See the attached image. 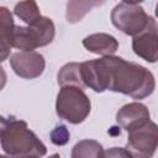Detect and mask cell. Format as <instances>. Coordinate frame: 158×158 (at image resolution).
Listing matches in <instances>:
<instances>
[{"instance_id":"1","label":"cell","mask_w":158,"mask_h":158,"mask_svg":"<svg viewBox=\"0 0 158 158\" xmlns=\"http://www.w3.org/2000/svg\"><path fill=\"white\" fill-rule=\"evenodd\" d=\"M102 58L107 67V90L128 95L136 100L144 99L154 91V77L147 68L114 54Z\"/></svg>"},{"instance_id":"2","label":"cell","mask_w":158,"mask_h":158,"mask_svg":"<svg viewBox=\"0 0 158 158\" xmlns=\"http://www.w3.org/2000/svg\"><path fill=\"white\" fill-rule=\"evenodd\" d=\"M0 144L7 156L14 157H43L47 153L46 146L27 123L12 116L0 115Z\"/></svg>"},{"instance_id":"3","label":"cell","mask_w":158,"mask_h":158,"mask_svg":"<svg viewBox=\"0 0 158 158\" xmlns=\"http://www.w3.org/2000/svg\"><path fill=\"white\" fill-rule=\"evenodd\" d=\"M91 102L83 89L74 85L60 86L56 100V112L59 118L78 125L90 114Z\"/></svg>"},{"instance_id":"4","label":"cell","mask_w":158,"mask_h":158,"mask_svg":"<svg viewBox=\"0 0 158 158\" xmlns=\"http://www.w3.org/2000/svg\"><path fill=\"white\" fill-rule=\"evenodd\" d=\"M56 35V27L51 19L42 16L32 26H15L12 47L21 51H33L49 44Z\"/></svg>"},{"instance_id":"5","label":"cell","mask_w":158,"mask_h":158,"mask_svg":"<svg viewBox=\"0 0 158 158\" xmlns=\"http://www.w3.org/2000/svg\"><path fill=\"white\" fill-rule=\"evenodd\" d=\"M152 19L153 16L147 15L143 7L126 2L116 5L111 11L112 25L125 35L132 37L142 32L149 25Z\"/></svg>"},{"instance_id":"6","label":"cell","mask_w":158,"mask_h":158,"mask_svg":"<svg viewBox=\"0 0 158 158\" xmlns=\"http://www.w3.org/2000/svg\"><path fill=\"white\" fill-rule=\"evenodd\" d=\"M157 125L148 121L139 128L128 132L126 149L131 157L149 158L157 149Z\"/></svg>"},{"instance_id":"7","label":"cell","mask_w":158,"mask_h":158,"mask_svg":"<svg viewBox=\"0 0 158 158\" xmlns=\"http://www.w3.org/2000/svg\"><path fill=\"white\" fill-rule=\"evenodd\" d=\"M10 65L16 75L23 79H35L44 72L46 62L42 54L35 51H21L11 54Z\"/></svg>"},{"instance_id":"8","label":"cell","mask_w":158,"mask_h":158,"mask_svg":"<svg viewBox=\"0 0 158 158\" xmlns=\"http://www.w3.org/2000/svg\"><path fill=\"white\" fill-rule=\"evenodd\" d=\"M133 52L149 63H156L158 59V36H157V22L154 17L149 25L138 35L133 36L132 40Z\"/></svg>"},{"instance_id":"9","label":"cell","mask_w":158,"mask_h":158,"mask_svg":"<svg viewBox=\"0 0 158 158\" xmlns=\"http://www.w3.org/2000/svg\"><path fill=\"white\" fill-rule=\"evenodd\" d=\"M80 74L86 88H90L96 93L107 90V67L104 58L80 63Z\"/></svg>"},{"instance_id":"10","label":"cell","mask_w":158,"mask_h":158,"mask_svg":"<svg viewBox=\"0 0 158 158\" xmlns=\"http://www.w3.org/2000/svg\"><path fill=\"white\" fill-rule=\"evenodd\" d=\"M149 120H151L149 110L147 109L146 105L137 101L123 105L116 114L117 123L127 132L142 127Z\"/></svg>"},{"instance_id":"11","label":"cell","mask_w":158,"mask_h":158,"mask_svg":"<svg viewBox=\"0 0 158 158\" xmlns=\"http://www.w3.org/2000/svg\"><path fill=\"white\" fill-rule=\"evenodd\" d=\"M83 46L91 53L100 56H112L118 49V41L109 33H93L83 40Z\"/></svg>"},{"instance_id":"12","label":"cell","mask_w":158,"mask_h":158,"mask_svg":"<svg viewBox=\"0 0 158 158\" xmlns=\"http://www.w3.org/2000/svg\"><path fill=\"white\" fill-rule=\"evenodd\" d=\"M14 19L10 10L5 6H0V59L4 62L12 48V36H14Z\"/></svg>"},{"instance_id":"13","label":"cell","mask_w":158,"mask_h":158,"mask_svg":"<svg viewBox=\"0 0 158 158\" xmlns=\"http://www.w3.org/2000/svg\"><path fill=\"white\" fill-rule=\"evenodd\" d=\"M106 0H68L65 19L69 23H77L83 20V17L96 6H101Z\"/></svg>"},{"instance_id":"14","label":"cell","mask_w":158,"mask_h":158,"mask_svg":"<svg viewBox=\"0 0 158 158\" xmlns=\"http://www.w3.org/2000/svg\"><path fill=\"white\" fill-rule=\"evenodd\" d=\"M57 81L60 86L74 85L83 90L86 88L81 79L80 63H67L65 65H63L57 74Z\"/></svg>"},{"instance_id":"15","label":"cell","mask_w":158,"mask_h":158,"mask_svg":"<svg viewBox=\"0 0 158 158\" xmlns=\"http://www.w3.org/2000/svg\"><path fill=\"white\" fill-rule=\"evenodd\" d=\"M14 14L23 22H26L28 26L35 25L42 17L36 0H23L17 2L15 5Z\"/></svg>"},{"instance_id":"16","label":"cell","mask_w":158,"mask_h":158,"mask_svg":"<svg viewBox=\"0 0 158 158\" xmlns=\"http://www.w3.org/2000/svg\"><path fill=\"white\" fill-rule=\"evenodd\" d=\"M72 157L73 158H81V157L101 158V157H104V149H102V146L98 141L83 139L73 147Z\"/></svg>"},{"instance_id":"17","label":"cell","mask_w":158,"mask_h":158,"mask_svg":"<svg viewBox=\"0 0 158 158\" xmlns=\"http://www.w3.org/2000/svg\"><path fill=\"white\" fill-rule=\"evenodd\" d=\"M51 141L56 146H63L69 141V131L67 130L65 126L60 125L57 126L52 132H51Z\"/></svg>"},{"instance_id":"18","label":"cell","mask_w":158,"mask_h":158,"mask_svg":"<svg viewBox=\"0 0 158 158\" xmlns=\"http://www.w3.org/2000/svg\"><path fill=\"white\" fill-rule=\"evenodd\" d=\"M104 157H131L126 148H111L110 151L104 152Z\"/></svg>"},{"instance_id":"19","label":"cell","mask_w":158,"mask_h":158,"mask_svg":"<svg viewBox=\"0 0 158 158\" xmlns=\"http://www.w3.org/2000/svg\"><path fill=\"white\" fill-rule=\"evenodd\" d=\"M6 72H5V69L0 65V91L4 89V86H5V84H6Z\"/></svg>"},{"instance_id":"20","label":"cell","mask_w":158,"mask_h":158,"mask_svg":"<svg viewBox=\"0 0 158 158\" xmlns=\"http://www.w3.org/2000/svg\"><path fill=\"white\" fill-rule=\"evenodd\" d=\"M126 4H131V5H138L139 2H142L143 0H122Z\"/></svg>"},{"instance_id":"21","label":"cell","mask_w":158,"mask_h":158,"mask_svg":"<svg viewBox=\"0 0 158 158\" xmlns=\"http://www.w3.org/2000/svg\"><path fill=\"white\" fill-rule=\"evenodd\" d=\"M0 63H1V59H0Z\"/></svg>"}]
</instances>
